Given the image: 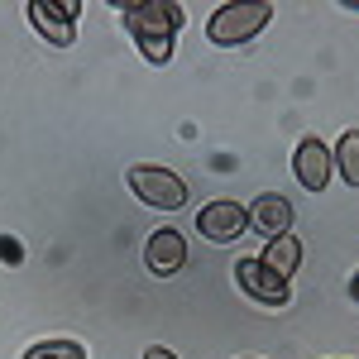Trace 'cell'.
<instances>
[{
	"mask_svg": "<svg viewBox=\"0 0 359 359\" xmlns=\"http://www.w3.org/2000/svg\"><path fill=\"white\" fill-rule=\"evenodd\" d=\"M249 225H254L264 240L287 235V230H292V201H287V196H278V192L254 196V206H249Z\"/></svg>",
	"mask_w": 359,
	"mask_h": 359,
	"instance_id": "obj_9",
	"label": "cell"
},
{
	"mask_svg": "<svg viewBox=\"0 0 359 359\" xmlns=\"http://www.w3.org/2000/svg\"><path fill=\"white\" fill-rule=\"evenodd\" d=\"M249 230V206L230 201V196H216L196 211V235H206L211 245H235Z\"/></svg>",
	"mask_w": 359,
	"mask_h": 359,
	"instance_id": "obj_4",
	"label": "cell"
},
{
	"mask_svg": "<svg viewBox=\"0 0 359 359\" xmlns=\"http://www.w3.org/2000/svg\"><path fill=\"white\" fill-rule=\"evenodd\" d=\"M77 20H82V5H72V0H29V25L53 48L77 43Z\"/></svg>",
	"mask_w": 359,
	"mask_h": 359,
	"instance_id": "obj_5",
	"label": "cell"
},
{
	"mask_svg": "<svg viewBox=\"0 0 359 359\" xmlns=\"http://www.w3.org/2000/svg\"><path fill=\"white\" fill-rule=\"evenodd\" d=\"M273 20V5L269 0H240V5H221L211 20H206V39L216 48H240L249 39H259Z\"/></svg>",
	"mask_w": 359,
	"mask_h": 359,
	"instance_id": "obj_2",
	"label": "cell"
},
{
	"mask_svg": "<svg viewBox=\"0 0 359 359\" xmlns=\"http://www.w3.org/2000/svg\"><path fill=\"white\" fill-rule=\"evenodd\" d=\"M350 297H355V302H359V273H355V283H350Z\"/></svg>",
	"mask_w": 359,
	"mask_h": 359,
	"instance_id": "obj_14",
	"label": "cell"
},
{
	"mask_svg": "<svg viewBox=\"0 0 359 359\" xmlns=\"http://www.w3.org/2000/svg\"><path fill=\"white\" fill-rule=\"evenodd\" d=\"M120 20H125V34L135 39V48L144 53V62H154V67H163L172 57V39L187 25L182 5H172V0H130V5H120Z\"/></svg>",
	"mask_w": 359,
	"mask_h": 359,
	"instance_id": "obj_1",
	"label": "cell"
},
{
	"mask_svg": "<svg viewBox=\"0 0 359 359\" xmlns=\"http://www.w3.org/2000/svg\"><path fill=\"white\" fill-rule=\"evenodd\" d=\"M331 163L345 177V187H359V130H345L340 135V144L331 149Z\"/></svg>",
	"mask_w": 359,
	"mask_h": 359,
	"instance_id": "obj_11",
	"label": "cell"
},
{
	"mask_svg": "<svg viewBox=\"0 0 359 359\" xmlns=\"http://www.w3.org/2000/svg\"><path fill=\"white\" fill-rule=\"evenodd\" d=\"M235 283H240L245 297H254V302L269 306V311H283V306L292 302V287L278 273H269L259 259H240V264H235Z\"/></svg>",
	"mask_w": 359,
	"mask_h": 359,
	"instance_id": "obj_6",
	"label": "cell"
},
{
	"mask_svg": "<svg viewBox=\"0 0 359 359\" xmlns=\"http://www.w3.org/2000/svg\"><path fill=\"white\" fill-rule=\"evenodd\" d=\"M292 172H297V182H302L306 192H326V187H331V172H335L331 149L316 135H306L302 144L292 149Z\"/></svg>",
	"mask_w": 359,
	"mask_h": 359,
	"instance_id": "obj_8",
	"label": "cell"
},
{
	"mask_svg": "<svg viewBox=\"0 0 359 359\" xmlns=\"http://www.w3.org/2000/svg\"><path fill=\"white\" fill-rule=\"evenodd\" d=\"M25 359H86V345L82 340H39L25 350Z\"/></svg>",
	"mask_w": 359,
	"mask_h": 359,
	"instance_id": "obj_12",
	"label": "cell"
},
{
	"mask_svg": "<svg viewBox=\"0 0 359 359\" xmlns=\"http://www.w3.org/2000/svg\"><path fill=\"white\" fill-rule=\"evenodd\" d=\"M144 264H149V273H154V278L182 273V269H187V235H182V230H172V225L154 230V235H149V245H144Z\"/></svg>",
	"mask_w": 359,
	"mask_h": 359,
	"instance_id": "obj_7",
	"label": "cell"
},
{
	"mask_svg": "<svg viewBox=\"0 0 359 359\" xmlns=\"http://www.w3.org/2000/svg\"><path fill=\"white\" fill-rule=\"evenodd\" d=\"M130 192L144 201V206H158V211H182L187 206V182L172 172V168H154V163H139L130 168Z\"/></svg>",
	"mask_w": 359,
	"mask_h": 359,
	"instance_id": "obj_3",
	"label": "cell"
},
{
	"mask_svg": "<svg viewBox=\"0 0 359 359\" xmlns=\"http://www.w3.org/2000/svg\"><path fill=\"white\" fill-rule=\"evenodd\" d=\"M259 264L287 283V278L302 269V240H297L292 230H287V235H278V240H269V245H264V254H259Z\"/></svg>",
	"mask_w": 359,
	"mask_h": 359,
	"instance_id": "obj_10",
	"label": "cell"
},
{
	"mask_svg": "<svg viewBox=\"0 0 359 359\" xmlns=\"http://www.w3.org/2000/svg\"><path fill=\"white\" fill-rule=\"evenodd\" d=\"M144 359H177L172 350H163V345H154V350H144Z\"/></svg>",
	"mask_w": 359,
	"mask_h": 359,
	"instance_id": "obj_13",
	"label": "cell"
}]
</instances>
